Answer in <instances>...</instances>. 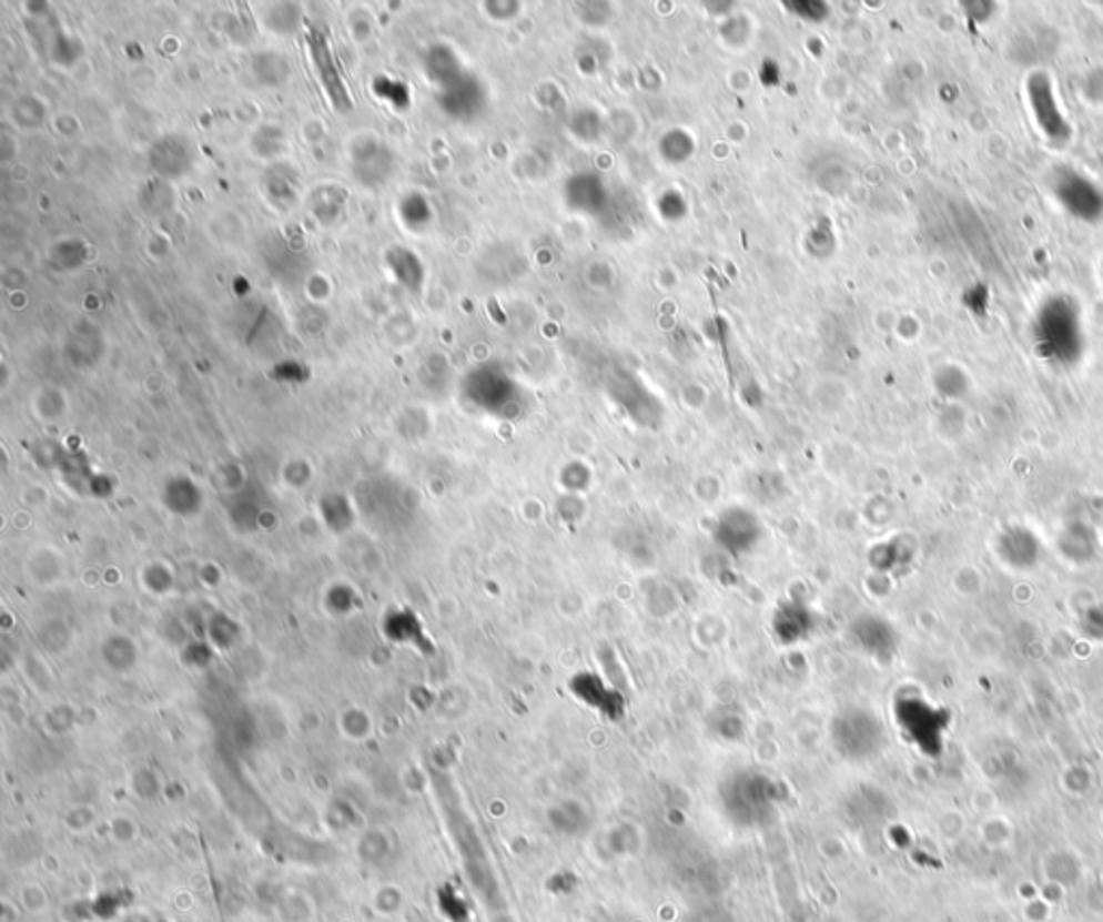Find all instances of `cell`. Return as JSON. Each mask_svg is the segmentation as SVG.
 I'll return each mask as SVG.
<instances>
[{"instance_id":"6","label":"cell","mask_w":1103,"mask_h":922,"mask_svg":"<svg viewBox=\"0 0 1103 922\" xmlns=\"http://www.w3.org/2000/svg\"><path fill=\"white\" fill-rule=\"evenodd\" d=\"M308 41H311V48H313V57H315V61H317V68H320L322 78H324V82H326V89L331 91L332 100L338 104V109H341V111L350 109V95H347V91L343 89V84H341V80H338V74H336L334 65H332L331 50L326 48V41L320 38V36H315L313 39L308 38Z\"/></svg>"},{"instance_id":"5","label":"cell","mask_w":1103,"mask_h":922,"mask_svg":"<svg viewBox=\"0 0 1103 922\" xmlns=\"http://www.w3.org/2000/svg\"><path fill=\"white\" fill-rule=\"evenodd\" d=\"M773 629L780 638V642H798L807 638L812 629L810 624V612L805 608V604H782L778 615L773 617Z\"/></svg>"},{"instance_id":"3","label":"cell","mask_w":1103,"mask_h":922,"mask_svg":"<svg viewBox=\"0 0 1103 922\" xmlns=\"http://www.w3.org/2000/svg\"><path fill=\"white\" fill-rule=\"evenodd\" d=\"M1029 93L1030 109L1034 112V119H1036L1039 128L1043 130V134L1050 139L1065 136L1069 125H1066L1063 112L1054 100V91H1052L1050 80L1045 75H1032L1029 82Z\"/></svg>"},{"instance_id":"1","label":"cell","mask_w":1103,"mask_h":922,"mask_svg":"<svg viewBox=\"0 0 1103 922\" xmlns=\"http://www.w3.org/2000/svg\"><path fill=\"white\" fill-rule=\"evenodd\" d=\"M1034 333L1045 356L1071 363L1082 349L1080 311L1069 297H1050L1036 315Z\"/></svg>"},{"instance_id":"4","label":"cell","mask_w":1103,"mask_h":922,"mask_svg":"<svg viewBox=\"0 0 1103 922\" xmlns=\"http://www.w3.org/2000/svg\"><path fill=\"white\" fill-rule=\"evenodd\" d=\"M731 519L733 521H722L720 528H716L714 539H718L729 553H752L761 539V528L755 526L752 517L733 516Z\"/></svg>"},{"instance_id":"2","label":"cell","mask_w":1103,"mask_h":922,"mask_svg":"<svg viewBox=\"0 0 1103 922\" xmlns=\"http://www.w3.org/2000/svg\"><path fill=\"white\" fill-rule=\"evenodd\" d=\"M1056 196L1065 205L1071 214H1075L1082 221H1091L1100 216L1103 210L1102 192L1091 184L1089 180L1066 173L1056 182Z\"/></svg>"}]
</instances>
